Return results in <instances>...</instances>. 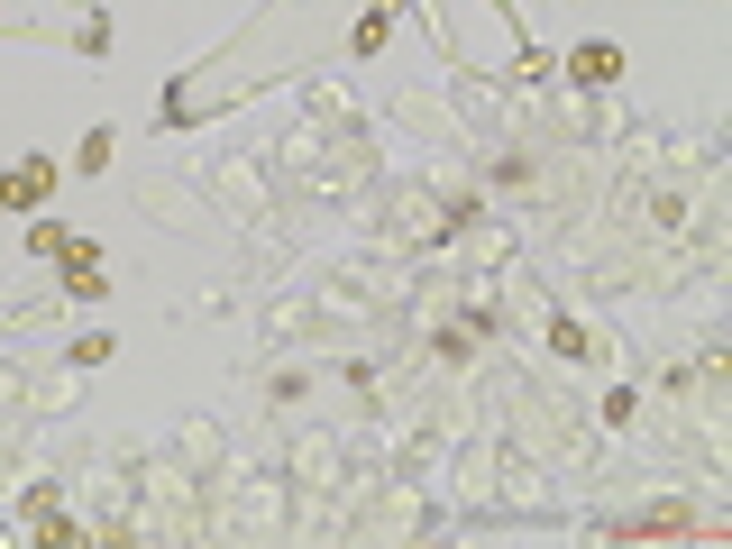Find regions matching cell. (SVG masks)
I'll list each match as a JSON object with an SVG mask.
<instances>
[{
    "mask_svg": "<svg viewBox=\"0 0 732 549\" xmlns=\"http://www.w3.org/2000/svg\"><path fill=\"white\" fill-rule=\"evenodd\" d=\"M614 65H623L614 46H586V55H577V74H586V83H614Z\"/></svg>",
    "mask_w": 732,
    "mask_h": 549,
    "instance_id": "obj_1",
    "label": "cell"
}]
</instances>
